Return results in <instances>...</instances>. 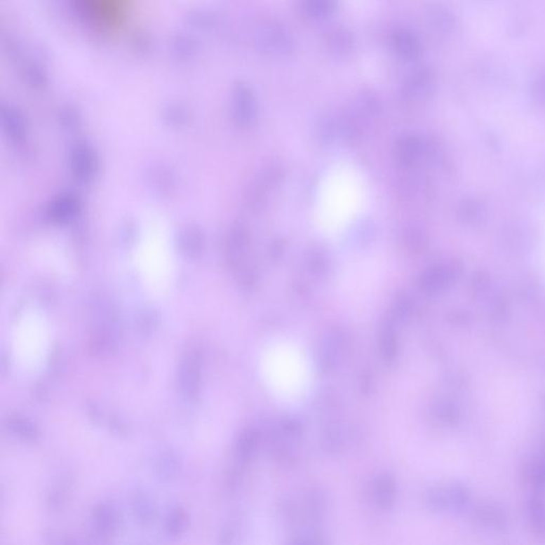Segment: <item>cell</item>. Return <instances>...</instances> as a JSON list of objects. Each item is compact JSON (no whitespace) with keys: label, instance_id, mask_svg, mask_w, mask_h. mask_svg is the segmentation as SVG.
<instances>
[{"label":"cell","instance_id":"cell-1","mask_svg":"<svg viewBox=\"0 0 545 545\" xmlns=\"http://www.w3.org/2000/svg\"><path fill=\"white\" fill-rule=\"evenodd\" d=\"M255 45L260 53L271 58H288L295 51V41L291 32L273 20H265L257 27Z\"/></svg>","mask_w":545,"mask_h":545},{"label":"cell","instance_id":"cell-2","mask_svg":"<svg viewBox=\"0 0 545 545\" xmlns=\"http://www.w3.org/2000/svg\"><path fill=\"white\" fill-rule=\"evenodd\" d=\"M437 86V76L429 67H421L407 76L402 86V97L406 102H419L429 100Z\"/></svg>","mask_w":545,"mask_h":545},{"label":"cell","instance_id":"cell-3","mask_svg":"<svg viewBox=\"0 0 545 545\" xmlns=\"http://www.w3.org/2000/svg\"><path fill=\"white\" fill-rule=\"evenodd\" d=\"M234 117L241 126L254 124L258 114V104L254 90L248 84L238 83L234 93Z\"/></svg>","mask_w":545,"mask_h":545},{"label":"cell","instance_id":"cell-4","mask_svg":"<svg viewBox=\"0 0 545 545\" xmlns=\"http://www.w3.org/2000/svg\"><path fill=\"white\" fill-rule=\"evenodd\" d=\"M426 20L431 30L441 38H450L457 32V16L444 4H429L426 7Z\"/></svg>","mask_w":545,"mask_h":545},{"label":"cell","instance_id":"cell-5","mask_svg":"<svg viewBox=\"0 0 545 545\" xmlns=\"http://www.w3.org/2000/svg\"><path fill=\"white\" fill-rule=\"evenodd\" d=\"M457 275V269L452 265H437L424 271L419 277V287L426 293H438L452 285Z\"/></svg>","mask_w":545,"mask_h":545},{"label":"cell","instance_id":"cell-6","mask_svg":"<svg viewBox=\"0 0 545 545\" xmlns=\"http://www.w3.org/2000/svg\"><path fill=\"white\" fill-rule=\"evenodd\" d=\"M391 46L396 55L406 62L417 61L423 51L419 38L407 29H398L393 32Z\"/></svg>","mask_w":545,"mask_h":545},{"label":"cell","instance_id":"cell-7","mask_svg":"<svg viewBox=\"0 0 545 545\" xmlns=\"http://www.w3.org/2000/svg\"><path fill=\"white\" fill-rule=\"evenodd\" d=\"M72 170L76 178L81 181L92 180L97 170V158L93 150L81 144L73 150L71 157Z\"/></svg>","mask_w":545,"mask_h":545},{"label":"cell","instance_id":"cell-8","mask_svg":"<svg viewBox=\"0 0 545 545\" xmlns=\"http://www.w3.org/2000/svg\"><path fill=\"white\" fill-rule=\"evenodd\" d=\"M180 386L189 398H193L199 391L201 380V359L196 351H192L184 358L180 369Z\"/></svg>","mask_w":545,"mask_h":545},{"label":"cell","instance_id":"cell-9","mask_svg":"<svg viewBox=\"0 0 545 545\" xmlns=\"http://www.w3.org/2000/svg\"><path fill=\"white\" fill-rule=\"evenodd\" d=\"M250 244L248 231L243 225H236L232 228L227 242V262L229 267L236 269L242 264L245 258Z\"/></svg>","mask_w":545,"mask_h":545},{"label":"cell","instance_id":"cell-10","mask_svg":"<svg viewBox=\"0 0 545 545\" xmlns=\"http://www.w3.org/2000/svg\"><path fill=\"white\" fill-rule=\"evenodd\" d=\"M325 45L331 55L337 58H345L355 49V36L349 29L337 27L327 32Z\"/></svg>","mask_w":545,"mask_h":545},{"label":"cell","instance_id":"cell-11","mask_svg":"<svg viewBox=\"0 0 545 545\" xmlns=\"http://www.w3.org/2000/svg\"><path fill=\"white\" fill-rule=\"evenodd\" d=\"M79 208V201L74 195L63 194L51 201L47 213L55 223H65L77 215Z\"/></svg>","mask_w":545,"mask_h":545},{"label":"cell","instance_id":"cell-12","mask_svg":"<svg viewBox=\"0 0 545 545\" xmlns=\"http://www.w3.org/2000/svg\"><path fill=\"white\" fill-rule=\"evenodd\" d=\"M423 153V143L415 135H407L400 140L396 146V156L403 166L415 164Z\"/></svg>","mask_w":545,"mask_h":545},{"label":"cell","instance_id":"cell-13","mask_svg":"<svg viewBox=\"0 0 545 545\" xmlns=\"http://www.w3.org/2000/svg\"><path fill=\"white\" fill-rule=\"evenodd\" d=\"M338 0H302V10L308 18L325 20L336 12Z\"/></svg>","mask_w":545,"mask_h":545},{"label":"cell","instance_id":"cell-14","mask_svg":"<svg viewBox=\"0 0 545 545\" xmlns=\"http://www.w3.org/2000/svg\"><path fill=\"white\" fill-rule=\"evenodd\" d=\"M382 109L379 97L372 90H362L357 96L354 114L362 117H373Z\"/></svg>","mask_w":545,"mask_h":545},{"label":"cell","instance_id":"cell-15","mask_svg":"<svg viewBox=\"0 0 545 545\" xmlns=\"http://www.w3.org/2000/svg\"><path fill=\"white\" fill-rule=\"evenodd\" d=\"M318 135L325 143H328L339 135V115L326 113L320 117L318 125Z\"/></svg>","mask_w":545,"mask_h":545},{"label":"cell","instance_id":"cell-16","mask_svg":"<svg viewBox=\"0 0 545 545\" xmlns=\"http://www.w3.org/2000/svg\"><path fill=\"white\" fill-rule=\"evenodd\" d=\"M4 123H5L6 131L12 142L20 144L25 140V126L22 119L16 113L8 112L4 114Z\"/></svg>","mask_w":545,"mask_h":545},{"label":"cell","instance_id":"cell-17","mask_svg":"<svg viewBox=\"0 0 545 545\" xmlns=\"http://www.w3.org/2000/svg\"><path fill=\"white\" fill-rule=\"evenodd\" d=\"M307 265L311 273L316 276H322L328 269V259L320 248H314L308 253Z\"/></svg>","mask_w":545,"mask_h":545},{"label":"cell","instance_id":"cell-18","mask_svg":"<svg viewBox=\"0 0 545 545\" xmlns=\"http://www.w3.org/2000/svg\"><path fill=\"white\" fill-rule=\"evenodd\" d=\"M181 245L184 248V252L190 256H196L197 253L201 252L203 248V238H201V232L197 231L195 228L187 230L181 240Z\"/></svg>","mask_w":545,"mask_h":545},{"label":"cell","instance_id":"cell-19","mask_svg":"<svg viewBox=\"0 0 545 545\" xmlns=\"http://www.w3.org/2000/svg\"><path fill=\"white\" fill-rule=\"evenodd\" d=\"M95 521L97 530H100L102 534L110 532L113 527H114V512H113L110 507H107V506L100 507L97 513H96Z\"/></svg>","mask_w":545,"mask_h":545},{"label":"cell","instance_id":"cell-20","mask_svg":"<svg viewBox=\"0 0 545 545\" xmlns=\"http://www.w3.org/2000/svg\"><path fill=\"white\" fill-rule=\"evenodd\" d=\"M530 92L532 100L540 106L545 107V72L534 78Z\"/></svg>","mask_w":545,"mask_h":545},{"label":"cell","instance_id":"cell-21","mask_svg":"<svg viewBox=\"0 0 545 545\" xmlns=\"http://www.w3.org/2000/svg\"><path fill=\"white\" fill-rule=\"evenodd\" d=\"M256 445V436L252 431H246L238 441V450L242 457H248Z\"/></svg>","mask_w":545,"mask_h":545},{"label":"cell","instance_id":"cell-22","mask_svg":"<svg viewBox=\"0 0 545 545\" xmlns=\"http://www.w3.org/2000/svg\"><path fill=\"white\" fill-rule=\"evenodd\" d=\"M374 236H375V229H374V226L371 225V223H369V222L362 223L359 228H358L357 231H356V240L361 245L369 244L373 240Z\"/></svg>","mask_w":545,"mask_h":545},{"label":"cell","instance_id":"cell-23","mask_svg":"<svg viewBox=\"0 0 545 545\" xmlns=\"http://www.w3.org/2000/svg\"><path fill=\"white\" fill-rule=\"evenodd\" d=\"M378 497L382 504L388 506L393 499V483L390 479H382L377 486Z\"/></svg>","mask_w":545,"mask_h":545},{"label":"cell","instance_id":"cell-24","mask_svg":"<svg viewBox=\"0 0 545 545\" xmlns=\"http://www.w3.org/2000/svg\"><path fill=\"white\" fill-rule=\"evenodd\" d=\"M187 517L184 512L176 511L170 516L168 520V532L173 534H179L186 526Z\"/></svg>","mask_w":545,"mask_h":545},{"label":"cell","instance_id":"cell-25","mask_svg":"<svg viewBox=\"0 0 545 545\" xmlns=\"http://www.w3.org/2000/svg\"><path fill=\"white\" fill-rule=\"evenodd\" d=\"M12 429L20 433V436H22L25 438H34L36 436V429L32 426V424H29L28 422L22 421V419H15L12 422Z\"/></svg>","mask_w":545,"mask_h":545},{"label":"cell","instance_id":"cell-26","mask_svg":"<svg viewBox=\"0 0 545 545\" xmlns=\"http://www.w3.org/2000/svg\"><path fill=\"white\" fill-rule=\"evenodd\" d=\"M423 242V236L419 230L412 229L406 232V244L412 250H419Z\"/></svg>","mask_w":545,"mask_h":545},{"label":"cell","instance_id":"cell-27","mask_svg":"<svg viewBox=\"0 0 545 545\" xmlns=\"http://www.w3.org/2000/svg\"><path fill=\"white\" fill-rule=\"evenodd\" d=\"M275 248H273L271 250V256H273V258H278V255L281 254L283 253V244H281V242L279 241H277L276 243L274 244Z\"/></svg>","mask_w":545,"mask_h":545}]
</instances>
